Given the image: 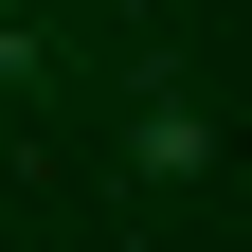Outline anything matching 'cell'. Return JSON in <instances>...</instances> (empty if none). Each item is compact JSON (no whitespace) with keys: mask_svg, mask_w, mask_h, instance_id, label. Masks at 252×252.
<instances>
[{"mask_svg":"<svg viewBox=\"0 0 252 252\" xmlns=\"http://www.w3.org/2000/svg\"><path fill=\"white\" fill-rule=\"evenodd\" d=\"M126 144H144V180H198V162H216V126H198V108H144Z\"/></svg>","mask_w":252,"mask_h":252,"instance_id":"obj_1","label":"cell"}]
</instances>
